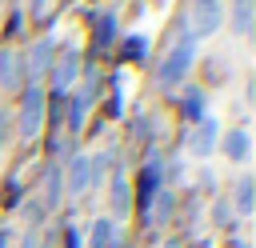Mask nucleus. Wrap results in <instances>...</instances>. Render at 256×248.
<instances>
[{
  "label": "nucleus",
  "mask_w": 256,
  "mask_h": 248,
  "mask_svg": "<svg viewBox=\"0 0 256 248\" xmlns=\"http://www.w3.org/2000/svg\"><path fill=\"white\" fill-rule=\"evenodd\" d=\"M20 32H24V12H20V8H12L8 24H4V36H20Z\"/></svg>",
  "instance_id": "obj_21"
},
{
  "label": "nucleus",
  "mask_w": 256,
  "mask_h": 248,
  "mask_svg": "<svg viewBox=\"0 0 256 248\" xmlns=\"http://www.w3.org/2000/svg\"><path fill=\"white\" fill-rule=\"evenodd\" d=\"M40 8H44V0H32V16H36V12H40Z\"/></svg>",
  "instance_id": "obj_27"
},
{
  "label": "nucleus",
  "mask_w": 256,
  "mask_h": 248,
  "mask_svg": "<svg viewBox=\"0 0 256 248\" xmlns=\"http://www.w3.org/2000/svg\"><path fill=\"white\" fill-rule=\"evenodd\" d=\"M164 172H168L164 156H148V164L140 168V176H136V208H140V216H148V204L156 200V192L168 188L164 184Z\"/></svg>",
  "instance_id": "obj_4"
},
{
  "label": "nucleus",
  "mask_w": 256,
  "mask_h": 248,
  "mask_svg": "<svg viewBox=\"0 0 256 248\" xmlns=\"http://www.w3.org/2000/svg\"><path fill=\"white\" fill-rule=\"evenodd\" d=\"M8 244H12V232H8V228H0V248H8Z\"/></svg>",
  "instance_id": "obj_26"
},
{
  "label": "nucleus",
  "mask_w": 256,
  "mask_h": 248,
  "mask_svg": "<svg viewBox=\"0 0 256 248\" xmlns=\"http://www.w3.org/2000/svg\"><path fill=\"white\" fill-rule=\"evenodd\" d=\"M180 108H184V116L196 124V120L204 116V88H200V84H188L184 96H180Z\"/></svg>",
  "instance_id": "obj_16"
},
{
  "label": "nucleus",
  "mask_w": 256,
  "mask_h": 248,
  "mask_svg": "<svg viewBox=\"0 0 256 248\" xmlns=\"http://www.w3.org/2000/svg\"><path fill=\"white\" fill-rule=\"evenodd\" d=\"M48 88H44V96H68V88L76 84V76H80V52H60V56H52V64H48Z\"/></svg>",
  "instance_id": "obj_3"
},
{
  "label": "nucleus",
  "mask_w": 256,
  "mask_h": 248,
  "mask_svg": "<svg viewBox=\"0 0 256 248\" xmlns=\"http://www.w3.org/2000/svg\"><path fill=\"white\" fill-rule=\"evenodd\" d=\"M192 60H196V36H192L188 28H180L176 40H172V48H168V56H164L160 68H156V84H160V88H176V84L192 72Z\"/></svg>",
  "instance_id": "obj_1"
},
{
  "label": "nucleus",
  "mask_w": 256,
  "mask_h": 248,
  "mask_svg": "<svg viewBox=\"0 0 256 248\" xmlns=\"http://www.w3.org/2000/svg\"><path fill=\"white\" fill-rule=\"evenodd\" d=\"M24 80V68H20V56L0 48V88H20Z\"/></svg>",
  "instance_id": "obj_14"
},
{
  "label": "nucleus",
  "mask_w": 256,
  "mask_h": 248,
  "mask_svg": "<svg viewBox=\"0 0 256 248\" xmlns=\"http://www.w3.org/2000/svg\"><path fill=\"white\" fill-rule=\"evenodd\" d=\"M252 4H256V0H232V8H228V20H232V28H236L240 36L252 32Z\"/></svg>",
  "instance_id": "obj_17"
},
{
  "label": "nucleus",
  "mask_w": 256,
  "mask_h": 248,
  "mask_svg": "<svg viewBox=\"0 0 256 248\" xmlns=\"http://www.w3.org/2000/svg\"><path fill=\"white\" fill-rule=\"evenodd\" d=\"M172 208H176V196H172V188H160L156 192V200L148 204V216H144V224H164V220H172Z\"/></svg>",
  "instance_id": "obj_15"
},
{
  "label": "nucleus",
  "mask_w": 256,
  "mask_h": 248,
  "mask_svg": "<svg viewBox=\"0 0 256 248\" xmlns=\"http://www.w3.org/2000/svg\"><path fill=\"white\" fill-rule=\"evenodd\" d=\"M8 136H12V116H8L4 108H0V148L8 144Z\"/></svg>",
  "instance_id": "obj_23"
},
{
  "label": "nucleus",
  "mask_w": 256,
  "mask_h": 248,
  "mask_svg": "<svg viewBox=\"0 0 256 248\" xmlns=\"http://www.w3.org/2000/svg\"><path fill=\"white\" fill-rule=\"evenodd\" d=\"M44 112H48L44 84L24 80V88H20V112H16V132H20V140H36V136H40V128H44Z\"/></svg>",
  "instance_id": "obj_2"
},
{
  "label": "nucleus",
  "mask_w": 256,
  "mask_h": 248,
  "mask_svg": "<svg viewBox=\"0 0 256 248\" xmlns=\"http://www.w3.org/2000/svg\"><path fill=\"white\" fill-rule=\"evenodd\" d=\"M192 8H220V0H192Z\"/></svg>",
  "instance_id": "obj_25"
},
{
  "label": "nucleus",
  "mask_w": 256,
  "mask_h": 248,
  "mask_svg": "<svg viewBox=\"0 0 256 248\" xmlns=\"http://www.w3.org/2000/svg\"><path fill=\"white\" fill-rule=\"evenodd\" d=\"M212 224H216V228H232V224H236V208H232L228 196H216V200H212Z\"/></svg>",
  "instance_id": "obj_19"
},
{
  "label": "nucleus",
  "mask_w": 256,
  "mask_h": 248,
  "mask_svg": "<svg viewBox=\"0 0 256 248\" xmlns=\"http://www.w3.org/2000/svg\"><path fill=\"white\" fill-rule=\"evenodd\" d=\"M252 176H240L236 180V188H232V208H236V216H248L252 212Z\"/></svg>",
  "instance_id": "obj_18"
},
{
  "label": "nucleus",
  "mask_w": 256,
  "mask_h": 248,
  "mask_svg": "<svg viewBox=\"0 0 256 248\" xmlns=\"http://www.w3.org/2000/svg\"><path fill=\"white\" fill-rule=\"evenodd\" d=\"M112 40H116V12H96L92 16V48L108 52Z\"/></svg>",
  "instance_id": "obj_10"
},
{
  "label": "nucleus",
  "mask_w": 256,
  "mask_h": 248,
  "mask_svg": "<svg viewBox=\"0 0 256 248\" xmlns=\"http://www.w3.org/2000/svg\"><path fill=\"white\" fill-rule=\"evenodd\" d=\"M108 200H112V212L116 216H128V208H132V188H128V176H124V168L112 160V192H108Z\"/></svg>",
  "instance_id": "obj_9"
},
{
  "label": "nucleus",
  "mask_w": 256,
  "mask_h": 248,
  "mask_svg": "<svg viewBox=\"0 0 256 248\" xmlns=\"http://www.w3.org/2000/svg\"><path fill=\"white\" fill-rule=\"evenodd\" d=\"M236 248H248V244H236Z\"/></svg>",
  "instance_id": "obj_29"
},
{
  "label": "nucleus",
  "mask_w": 256,
  "mask_h": 248,
  "mask_svg": "<svg viewBox=\"0 0 256 248\" xmlns=\"http://www.w3.org/2000/svg\"><path fill=\"white\" fill-rule=\"evenodd\" d=\"M52 56H56V40H52V36H40V40L28 48V56L20 60L24 76H28L32 84H40V76H44V72H48V64H52Z\"/></svg>",
  "instance_id": "obj_5"
},
{
  "label": "nucleus",
  "mask_w": 256,
  "mask_h": 248,
  "mask_svg": "<svg viewBox=\"0 0 256 248\" xmlns=\"http://www.w3.org/2000/svg\"><path fill=\"white\" fill-rule=\"evenodd\" d=\"M64 248H80V232H76L72 224L64 228Z\"/></svg>",
  "instance_id": "obj_24"
},
{
  "label": "nucleus",
  "mask_w": 256,
  "mask_h": 248,
  "mask_svg": "<svg viewBox=\"0 0 256 248\" xmlns=\"http://www.w3.org/2000/svg\"><path fill=\"white\" fill-rule=\"evenodd\" d=\"M120 52H124V60H144L148 56V40L144 36H124L120 40Z\"/></svg>",
  "instance_id": "obj_20"
},
{
  "label": "nucleus",
  "mask_w": 256,
  "mask_h": 248,
  "mask_svg": "<svg viewBox=\"0 0 256 248\" xmlns=\"http://www.w3.org/2000/svg\"><path fill=\"white\" fill-rule=\"evenodd\" d=\"M20 248H44L40 232H36V228H24V236H20Z\"/></svg>",
  "instance_id": "obj_22"
},
{
  "label": "nucleus",
  "mask_w": 256,
  "mask_h": 248,
  "mask_svg": "<svg viewBox=\"0 0 256 248\" xmlns=\"http://www.w3.org/2000/svg\"><path fill=\"white\" fill-rule=\"evenodd\" d=\"M88 248H120V232L108 216H96L92 224V236H88Z\"/></svg>",
  "instance_id": "obj_13"
},
{
  "label": "nucleus",
  "mask_w": 256,
  "mask_h": 248,
  "mask_svg": "<svg viewBox=\"0 0 256 248\" xmlns=\"http://www.w3.org/2000/svg\"><path fill=\"white\" fill-rule=\"evenodd\" d=\"M64 184H68L72 196H80V192L92 188V156H88V152H76V156L68 160V168H64Z\"/></svg>",
  "instance_id": "obj_7"
},
{
  "label": "nucleus",
  "mask_w": 256,
  "mask_h": 248,
  "mask_svg": "<svg viewBox=\"0 0 256 248\" xmlns=\"http://www.w3.org/2000/svg\"><path fill=\"white\" fill-rule=\"evenodd\" d=\"M216 140H220V128H216L212 116H200V120L188 128V152H192V156H208V152L216 148Z\"/></svg>",
  "instance_id": "obj_6"
},
{
  "label": "nucleus",
  "mask_w": 256,
  "mask_h": 248,
  "mask_svg": "<svg viewBox=\"0 0 256 248\" xmlns=\"http://www.w3.org/2000/svg\"><path fill=\"white\" fill-rule=\"evenodd\" d=\"M40 208H56L60 204V192H64V164L60 160H52L48 168H44V180H40Z\"/></svg>",
  "instance_id": "obj_8"
},
{
  "label": "nucleus",
  "mask_w": 256,
  "mask_h": 248,
  "mask_svg": "<svg viewBox=\"0 0 256 248\" xmlns=\"http://www.w3.org/2000/svg\"><path fill=\"white\" fill-rule=\"evenodd\" d=\"M188 20H192V28H188V32L200 40V36H212V32L224 24V12H220V8H192V12H188Z\"/></svg>",
  "instance_id": "obj_12"
},
{
  "label": "nucleus",
  "mask_w": 256,
  "mask_h": 248,
  "mask_svg": "<svg viewBox=\"0 0 256 248\" xmlns=\"http://www.w3.org/2000/svg\"><path fill=\"white\" fill-rule=\"evenodd\" d=\"M164 248H184V244L180 240H164Z\"/></svg>",
  "instance_id": "obj_28"
},
{
  "label": "nucleus",
  "mask_w": 256,
  "mask_h": 248,
  "mask_svg": "<svg viewBox=\"0 0 256 248\" xmlns=\"http://www.w3.org/2000/svg\"><path fill=\"white\" fill-rule=\"evenodd\" d=\"M220 148H224L228 160H248V156H252V136H248V128H228V132L220 136Z\"/></svg>",
  "instance_id": "obj_11"
}]
</instances>
